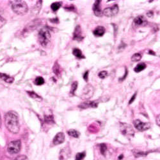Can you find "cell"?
<instances>
[{
    "label": "cell",
    "instance_id": "cell-1",
    "mask_svg": "<svg viewBox=\"0 0 160 160\" xmlns=\"http://www.w3.org/2000/svg\"><path fill=\"white\" fill-rule=\"evenodd\" d=\"M5 122L6 127L9 131L14 134L19 131L20 125L19 122V117L16 112L10 111L7 113L5 117Z\"/></svg>",
    "mask_w": 160,
    "mask_h": 160
},
{
    "label": "cell",
    "instance_id": "cell-2",
    "mask_svg": "<svg viewBox=\"0 0 160 160\" xmlns=\"http://www.w3.org/2000/svg\"><path fill=\"white\" fill-rule=\"evenodd\" d=\"M12 9L15 13L18 15H23L28 10L27 4L23 0H14L11 1Z\"/></svg>",
    "mask_w": 160,
    "mask_h": 160
},
{
    "label": "cell",
    "instance_id": "cell-3",
    "mask_svg": "<svg viewBox=\"0 0 160 160\" xmlns=\"http://www.w3.org/2000/svg\"><path fill=\"white\" fill-rule=\"evenodd\" d=\"M38 38L40 44L44 47H46L51 40V33L49 29L46 27L42 28L39 33Z\"/></svg>",
    "mask_w": 160,
    "mask_h": 160
},
{
    "label": "cell",
    "instance_id": "cell-4",
    "mask_svg": "<svg viewBox=\"0 0 160 160\" xmlns=\"http://www.w3.org/2000/svg\"><path fill=\"white\" fill-rule=\"evenodd\" d=\"M120 129L124 136L128 138L133 137L134 135V131L131 125L126 123H120Z\"/></svg>",
    "mask_w": 160,
    "mask_h": 160
},
{
    "label": "cell",
    "instance_id": "cell-5",
    "mask_svg": "<svg viewBox=\"0 0 160 160\" xmlns=\"http://www.w3.org/2000/svg\"><path fill=\"white\" fill-rule=\"evenodd\" d=\"M21 148V142L20 140H15L9 143L7 150L10 154H15L20 151Z\"/></svg>",
    "mask_w": 160,
    "mask_h": 160
},
{
    "label": "cell",
    "instance_id": "cell-6",
    "mask_svg": "<svg viewBox=\"0 0 160 160\" xmlns=\"http://www.w3.org/2000/svg\"><path fill=\"white\" fill-rule=\"evenodd\" d=\"M94 93V89L91 85H87L85 87L82 91V99L83 100H88L93 96Z\"/></svg>",
    "mask_w": 160,
    "mask_h": 160
},
{
    "label": "cell",
    "instance_id": "cell-7",
    "mask_svg": "<svg viewBox=\"0 0 160 160\" xmlns=\"http://www.w3.org/2000/svg\"><path fill=\"white\" fill-rule=\"evenodd\" d=\"M119 10V6L117 4H115L112 7L106 8L103 11V15H104L106 17H113L118 14Z\"/></svg>",
    "mask_w": 160,
    "mask_h": 160
},
{
    "label": "cell",
    "instance_id": "cell-8",
    "mask_svg": "<svg viewBox=\"0 0 160 160\" xmlns=\"http://www.w3.org/2000/svg\"><path fill=\"white\" fill-rule=\"evenodd\" d=\"M134 127L140 131H144L149 129L150 127V124L149 122H143L140 120H135L133 122Z\"/></svg>",
    "mask_w": 160,
    "mask_h": 160
},
{
    "label": "cell",
    "instance_id": "cell-9",
    "mask_svg": "<svg viewBox=\"0 0 160 160\" xmlns=\"http://www.w3.org/2000/svg\"><path fill=\"white\" fill-rule=\"evenodd\" d=\"M147 19H146L145 17L143 16H138L136 18H134V21H133V24H134L136 27L144 26V25L147 24Z\"/></svg>",
    "mask_w": 160,
    "mask_h": 160
},
{
    "label": "cell",
    "instance_id": "cell-10",
    "mask_svg": "<svg viewBox=\"0 0 160 160\" xmlns=\"http://www.w3.org/2000/svg\"><path fill=\"white\" fill-rule=\"evenodd\" d=\"M73 39L75 40H77V41H81L83 39L82 28L79 25H77L75 28L74 32L73 33Z\"/></svg>",
    "mask_w": 160,
    "mask_h": 160
},
{
    "label": "cell",
    "instance_id": "cell-11",
    "mask_svg": "<svg viewBox=\"0 0 160 160\" xmlns=\"http://www.w3.org/2000/svg\"><path fill=\"white\" fill-rule=\"evenodd\" d=\"M101 2L100 1H96L93 6V11L94 12L95 15L97 17H101L103 16V12L101 9L100 6Z\"/></svg>",
    "mask_w": 160,
    "mask_h": 160
},
{
    "label": "cell",
    "instance_id": "cell-12",
    "mask_svg": "<svg viewBox=\"0 0 160 160\" xmlns=\"http://www.w3.org/2000/svg\"><path fill=\"white\" fill-rule=\"evenodd\" d=\"M65 140V134L63 133H58L56 134V135L54 136V139H53V143L54 145H59L62 143Z\"/></svg>",
    "mask_w": 160,
    "mask_h": 160
},
{
    "label": "cell",
    "instance_id": "cell-13",
    "mask_svg": "<svg viewBox=\"0 0 160 160\" xmlns=\"http://www.w3.org/2000/svg\"><path fill=\"white\" fill-rule=\"evenodd\" d=\"M98 103L97 101H86L79 105L80 108L86 109L88 108H97Z\"/></svg>",
    "mask_w": 160,
    "mask_h": 160
},
{
    "label": "cell",
    "instance_id": "cell-14",
    "mask_svg": "<svg viewBox=\"0 0 160 160\" xmlns=\"http://www.w3.org/2000/svg\"><path fill=\"white\" fill-rule=\"evenodd\" d=\"M93 33L96 37H101L105 33V28L103 26H98L94 30Z\"/></svg>",
    "mask_w": 160,
    "mask_h": 160
},
{
    "label": "cell",
    "instance_id": "cell-15",
    "mask_svg": "<svg viewBox=\"0 0 160 160\" xmlns=\"http://www.w3.org/2000/svg\"><path fill=\"white\" fill-rule=\"evenodd\" d=\"M0 78L8 83H12L14 81V78L13 77L4 74V73H0Z\"/></svg>",
    "mask_w": 160,
    "mask_h": 160
},
{
    "label": "cell",
    "instance_id": "cell-16",
    "mask_svg": "<svg viewBox=\"0 0 160 160\" xmlns=\"http://www.w3.org/2000/svg\"><path fill=\"white\" fill-rule=\"evenodd\" d=\"M72 53L76 58H77L79 59L85 58V56L84 55L82 54V51L80 50V49H77V48L74 49H73Z\"/></svg>",
    "mask_w": 160,
    "mask_h": 160
},
{
    "label": "cell",
    "instance_id": "cell-17",
    "mask_svg": "<svg viewBox=\"0 0 160 160\" xmlns=\"http://www.w3.org/2000/svg\"><path fill=\"white\" fill-rule=\"evenodd\" d=\"M53 70L54 73L56 76H59L61 74V68H60V65L58 63V62H56V63H54V66H53Z\"/></svg>",
    "mask_w": 160,
    "mask_h": 160
},
{
    "label": "cell",
    "instance_id": "cell-18",
    "mask_svg": "<svg viewBox=\"0 0 160 160\" xmlns=\"http://www.w3.org/2000/svg\"><path fill=\"white\" fill-rule=\"evenodd\" d=\"M146 68V65L144 63H140L136 65V67L134 69V70L136 72H140L142 71Z\"/></svg>",
    "mask_w": 160,
    "mask_h": 160
},
{
    "label": "cell",
    "instance_id": "cell-19",
    "mask_svg": "<svg viewBox=\"0 0 160 160\" xmlns=\"http://www.w3.org/2000/svg\"><path fill=\"white\" fill-rule=\"evenodd\" d=\"M27 94L30 96V97L33 98V99H35V100H37V101H41L42 100V98L39 96L38 94L34 92L33 91H27Z\"/></svg>",
    "mask_w": 160,
    "mask_h": 160
},
{
    "label": "cell",
    "instance_id": "cell-20",
    "mask_svg": "<svg viewBox=\"0 0 160 160\" xmlns=\"http://www.w3.org/2000/svg\"><path fill=\"white\" fill-rule=\"evenodd\" d=\"M45 81L44 79L42 77H40V76H39V77H37L36 79H35L34 83L36 85L40 86V85H42L43 84H44Z\"/></svg>",
    "mask_w": 160,
    "mask_h": 160
},
{
    "label": "cell",
    "instance_id": "cell-21",
    "mask_svg": "<svg viewBox=\"0 0 160 160\" xmlns=\"http://www.w3.org/2000/svg\"><path fill=\"white\" fill-rule=\"evenodd\" d=\"M67 133L69 136H72L74 138H78L79 136V133L75 129H70L69 131H68Z\"/></svg>",
    "mask_w": 160,
    "mask_h": 160
},
{
    "label": "cell",
    "instance_id": "cell-22",
    "mask_svg": "<svg viewBox=\"0 0 160 160\" xmlns=\"http://www.w3.org/2000/svg\"><path fill=\"white\" fill-rule=\"evenodd\" d=\"M61 7V3L56 2V3H54L51 5V8L53 12H56Z\"/></svg>",
    "mask_w": 160,
    "mask_h": 160
},
{
    "label": "cell",
    "instance_id": "cell-23",
    "mask_svg": "<svg viewBox=\"0 0 160 160\" xmlns=\"http://www.w3.org/2000/svg\"><path fill=\"white\" fill-rule=\"evenodd\" d=\"M141 59V55L140 53H136L134 54L131 57V61H138Z\"/></svg>",
    "mask_w": 160,
    "mask_h": 160
},
{
    "label": "cell",
    "instance_id": "cell-24",
    "mask_svg": "<svg viewBox=\"0 0 160 160\" xmlns=\"http://www.w3.org/2000/svg\"><path fill=\"white\" fill-rule=\"evenodd\" d=\"M133 153H134V155L136 157H140V156H143L147 155V153L144 152L142 151H139L138 150H133Z\"/></svg>",
    "mask_w": 160,
    "mask_h": 160
},
{
    "label": "cell",
    "instance_id": "cell-25",
    "mask_svg": "<svg viewBox=\"0 0 160 160\" xmlns=\"http://www.w3.org/2000/svg\"><path fill=\"white\" fill-rule=\"evenodd\" d=\"M77 88V82H74L71 85V89H70V94L74 95V94L75 91L76 90Z\"/></svg>",
    "mask_w": 160,
    "mask_h": 160
},
{
    "label": "cell",
    "instance_id": "cell-26",
    "mask_svg": "<svg viewBox=\"0 0 160 160\" xmlns=\"http://www.w3.org/2000/svg\"><path fill=\"white\" fill-rule=\"evenodd\" d=\"M85 157V152H79L77 153L76 156V160H82Z\"/></svg>",
    "mask_w": 160,
    "mask_h": 160
},
{
    "label": "cell",
    "instance_id": "cell-27",
    "mask_svg": "<svg viewBox=\"0 0 160 160\" xmlns=\"http://www.w3.org/2000/svg\"><path fill=\"white\" fill-rule=\"evenodd\" d=\"M44 118H45V122H46L49 123V124H51V122H54V120H53V116L46 115Z\"/></svg>",
    "mask_w": 160,
    "mask_h": 160
},
{
    "label": "cell",
    "instance_id": "cell-28",
    "mask_svg": "<svg viewBox=\"0 0 160 160\" xmlns=\"http://www.w3.org/2000/svg\"><path fill=\"white\" fill-rule=\"evenodd\" d=\"M108 76V72L107 71H106V70L101 71L99 73V74H98V76L101 79L105 78V77H106V76Z\"/></svg>",
    "mask_w": 160,
    "mask_h": 160
},
{
    "label": "cell",
    "instance_id": "cell-29",
    "mask_svg": "<svg viewBox=\"0 0 160 160\" xmlns=\"http://www.w3.org/2000/svg\"><path fill=\"white\" fill-rule=\"evenodd\" d=\"M100 150H101V152L104 155V154H105V152H106V150H107V147H106V145L104 144V143H102V144H101Z\"/></svg>",
    "mask_w": 160,
    "mask_h": 160
},
{
    "label": "cell",
    "instance_id": "cell-30",
    "mask_svg": "<svg viewBox=\"0 0 160 160\" xmlns=\"http://www.w3.org/2000/svg\"><path fill=\"white\" fill-rule=\"evenodd\" d=\"M6 23H7L6 19H5V18H3V17L0 15V28L4 26L5 24H6Z\"/></svg>",
    "mask_w": 160,
    "mask_h": 160
},
{
    "label": "cell",
    "instance_id": "cell-31",
    "mask_svg": "<svg viewBox=\"0 0 160 160\" xmlns=\"http://www.w3.org/2000/svg\"><path fill=\"white\" fill-rule=\"evenodd\" d=\"M14 160H28V157L24 155H21V156H18L14 159Z\"/></svg>",
    "mask_w": 160,
    "mask_h": 160
},
{
    "label": "cell",
    "instance_id": "cell-32",
    "mask_svg": "<svg viewBox=\"0 0 160 160\" xmlns=\"http://www.w3.org/2000/svg\"><path fill=\"white\" fill-rule=\"evenodd\" d=\"M136 93H135L133 96H132V98L131 99V100L129 101V104H131V103L134 101L135 98H136Z\"/></svg>",
    "mask_w": 160,
    "mask_h": 160
},
{
    "label": "cell",
    "instance_id": "cell-33",
    "mask_svg": "<svg viewBox=\"0 0 160 160\" xmlns=\"http://www.w3.org/2000/svg\"><path fill=\"white\" fill-rule=\"evenodd\" d=\"M88 76H89V71H87L83 75V78L85 81H87L88 80Z\"/></svg>",
    "mask_w": 160,
    "mask_h": 160
},
{
    "label": "cell",
    "instance_id": "cell-34",
    "mask_svg": "<svg viewBox=\"0 0 160 160\" xmlns=\"http://www.w3.org/2000/svg\"><path fill=\"white\" fill-rule=\"evenodd\" d=\"M156 123L158 126H160V115H159L156 118Z\"/></svg>",
    "mask_w": 160,
    "mask_h": 160
},
{
    "label": "cell",
    "instance_id": "cell-35",
    "mask_svg": "<svg viewBox=\"0 0 160 160\" xmlns=\"http://www.w3.org/2000/svg\"><path fill=\"white\" fill-rule=\"evenodd\" d=\"M2 126V119H1V115H0V127Z\"/></svg>",
    "mask_w": 160,
    "mask_h": 160
},
{
    "label": "cell",
    "instance_id": "cell-36",
    "mask_svg": "<svg viewBox=\"0 0 160 160\" xmlns=\"http://www.w3.org/2000/svg\"><path fill=\"white\" fill-rule=\"evenodd\" d=\"M122 157H123V155H120V157H119V159H121L122 158Z\"/></svg>",
    "mask_w": 160,
    "mask_h": 160
}]
</instances>
